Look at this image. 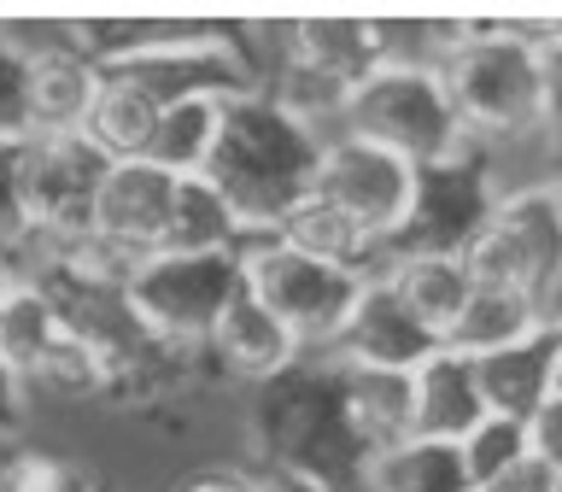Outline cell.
Returning <instances> with one entry per match:
<instances>
[{"mask_svg": "<svg viewBox=\"0 0 562 492\" xmlns=\"http://www.w3.org/2000/svg\"><path fill=\"white\" fill-rule=\"evenodd\" d=\"M258 469H293L334 492H363L369 481V439L358 434L346 393V364L334 351H305L293 369L258 387L246 411Z\"/></svg>", "mask_w": 562, "mask_h": 492, "instance_id": "1", "label": "cell"}, {"mask_svg": "<svg viewBox=\"0 0 562 492\" xmlns=\"http://www.w3.org/2000/svg\"><path fill=\"white\" fill-rule=\"evenodd\" d=\"M316 165H323V135L305 118H293L270 94L223 100V130L205 158V182L235 211L240 253L276 241L281 217L316 188Z\"/></svg>", "mask_w": 562, "mask_h": 492, "instance_id": "2", "label": "cell"}, {"mask_svg": "<svg viewBox=\"0 0 562 492\" xmlns=\"http://www.w3.org/2000/svg\"><path fill=\"white\" fill-rule=\"evenodd\" d=\"M439 82L451 94L457 123L469 141H521L544 130L551 105V65L521 42L509 24H469L463 42L446 53Z\"/></svg>", "mask_w": 562, "mask_h": 492, "instance_id": "3", "label": "cell"}, {"mask_svg": "<svg viewBox=\"0 0 562 492\" xmlns=\"http://www.w3.org/2000/svg\"><path fill=\"white\" fill-rule=\"evenodd\" d=\"M340 135H358L369 147H386L411 170H434L463 158L474 141L451 112V94L439 70L375 65L340 105Z\"/></svg>", "mask_w": 562, "mask_h": 492, "instance_id": "4", "label": "cell"}, {"mask_svg": "<svg viewBox=\"0 0 562 492\" xmlns=\"http://www.w3.org/2000/svg\"><path fill=\"white\" fill-rule=\"evenodd\" d=\"M246 293L276 316L305 351H334V340L351 323L369 270H346V264H323L305 258L281 241H258L246 246Z\"/></svg>", "mask_w": 562, "mask_h": 492, "instance_id": "5", "label": "cell"}, {"mask_svg": "<svg viewBox=\"0 0 562 492\" xmlns=\"http://www.w3.org/2000/svg\"><path fill=\"white\" fill-rule=\"evenodd\" d=\"M246 293L240 253H153L130 270V305L153 334L182 346H205L223 311Z\"/></svg>", "mask_w": 562, "mask_h": 492, "instance_id": "6", "label": "cell"}, {"mask_svg": "<svg viewBox=\"0 0 562 492\" xmlns=\"http://www.w3.org/2000/svg\"><path fill=\"white\" fill-rule=\"evenodd\" d=\"M105 158L88 135H30L24 141V246H77L94 235V205L105 188Z\"/></svg>", "mask_w": 562, "mask_h": 492, "instance_id": "7", "label": "cell"}, {"mask_svg": "<svg viewBox=\"0 0 562 492\" xmlns=\"http://www.w3.org/2000/svg\"><path fill=\"white\" fill-rule=\"evenodd\" d=\"M328 205H340L351 223L375 241V253H386L416 205V170L393 158L386 147H369L358 135H334L323 141V165H316V188Z\"/></svg>", "mask_w": 562, "mask_h": 492, "instance_id": "8", "label": "cell"}, {"mask_svg": "<svg viewBox=\"0 0 562 492\" xmlns=\"http://www.w3.org/2000/svg\"><path fill=\"white\" fill-rule=\"evenodd\" d=\"M492 205H498V188H492L486 153H481V141H474V147L463 158H451V165L416 170L411 223H404V235L386 246L381 258H398V253H451V258H463V246L486 228Z\"/></svg>", "mask_w": 562, "mask_h": 492, "instance_id": "9", "label": "cell"}, {"mask_svg": "<svg viewBox=\"0 0 562 492\" xmlns=\"http://www.w3.org/2000/svg\"><path fill=\"white\" fill-rule=\"evenodd\" d=\"M170 200H176V176H165L147 158H117L105 170V188L94 205V241L123 253V258H135V264L165 253Z\"/></svg>", "mask_w": 562, "mask_h": 492, "instance_id": "10", "label": "cell"}, {"mask_svg": "<svg viewBox=\"0 0 562 492\" xmlns=\"http://www.w3.org/2000/svg\"><path fill=\"white\" fill-rule=\"evenodd\" d=\"M205 346H182L165 340V334L140 328L135 346H123L112 364H105V393L117 411H170V404H188L193 387L205 381Z\"/></svg>", "mask_w": 562, "mask_h": 492, "instance_id": "11", "label": "cell"}, {"mask_svg": "<svg viewBox=\"0 0 562 492\" xmlns=\"http://www.w3.org/2000/svg\"><path fill=\"white\" fill-rule=\"evenodd\" d=\"M434 351H439V340L398 305V293L386 288V276L369 270L358 305H351V323H346L340 340H334V358L351 364V369H393V376H411L422 358H434Z\"/></svg>", "mask_w": 562, "mask_h": 492, "instance_id": "12", "label": "cell"}, {"mask_svg": "<svg viewBox=\"0 0 562 492\" xmlns=\"http://www.w3.org/2000/svg\"><path fill=\"white\" fill-rule=\"evenodd\" d=\"M474 381H481L486 416L533 422L544 411V399L562 387V328L544 323L533 340L492 351V358H474Z\"/></svg>", "mask_w": 562, "mask_h": 492, "instance_id": "13", "label": "cell"}, {"mask_svg": "<svg viewBox=\"0 0 562 492\" xmlns=\"http://www.w3.org/2000/svg\"><path fill=\"white\" fill-rule=\"evenodd\" d=\"M205 358L223 369V376H235V381H276L281 369H293L299 358H305V346L293 340L288 328L276 323L270 311L258 305L252 293H240L235 305L223 311V323L211 328V340H205Z\"/></svg>", "mask_w": 562, "mask_h": 492, "instance_id": "14", "label": "cell"}, {"mask_svg": "<svg viewBox=\"0 0 562 492\" xmlns=\"http://www.w3.org/2000/svg\"><path fill=\"white\" fill-rule=\"evenodd\" d=\"M481 416H486V404H481V381H474L469 358H457V351L439 346L434 358H422L411 369V434L416 439L463 446Z\"/></svg>", "mask_w": 562, "mask_h": 492, "instance_id": "15", "label": "cell"}, {"mask_svg": "<svg viewBox=\"0 0 562 492\" xmlns=\"http://www.w3.org/2000/svg\"><path fill=\"white\" fill-rule=\"evenodd\" d=\"M100 100V70L70 47H30V135H82Z\"/></svg>", "mask_w": 562, "mask_h": 492, "instance_id": "16", "label": "cell"}, {"mask_svg": "<svg viewBox=\"0 0 562 492\" xmlns=\"http://www.w3.org/2000/svg\"><path fill=\"white\" fill-rule=\"evenodd\" d=\"M381 276H386V288L398 293V305L446 346L451 323L463 316L469 293H474L463 258H451V253H398V258H381Z\"/></svg>", "mask_w": 562, "mask_h": 492, "instance_id": "17", "label": "cell"}, {"mask_svg": "<svg viewBox=\"0 0 562 492\" xmlns=\"http://www.w3.org/2000/svg\"><path fill=\"white\" fill-rule=\"evenodd\" d=\"M544 328V305L533 293H509V288H474L463 316L451 323L446 334V351H457V358H492V351H509L521 340H533V334Z\"/></svg>", "mask_w": 562, "mask_h": 492, "instance_id": "18", "label": "cell"}, {"mask_svg": "<svg viewBox=\"0 0 562 492\" xmlns=\"http://www.w3.org/2000/svg\"><path fill=\"white\" fill-rule=\"evenodd\" d=\"M276 241H281V246H293V253H305V258L346 264V270H369V264L381 258V253H375V241H369L340 205H328L323 193H305V200H299L288 217H281Z\"/></svg>", "mask_w": 562, "mask_h": 492, "instance_id": "19", "label": "cell"}, {"mask_svg": "<svg viewBox=\"0 0 562 492\" xmlns=\"http://www.w3.org/2000/svg\"><path fill=\"white\" fill-rule=\"evenodd\" d=\"M363 492H474L463 474V451L446 439H398L369 457Z\"/></svg>", "mask_w": 562, "mask_h": 492, "instance_id": "20", "label": "cell"}, {"mask_svg": "<svg viewBox=\"0 0 562 492\" xmlns=\"http://www.w3.org/2000/svg\"><path fill=\"white\" fill-rule=\"evenodd\" d=\"M223 130V100H176L158 112L153 141H147V165H158L165 176H205V158L217 147Z\"/></svg>", "mask_w": 562, "mask_h": 492, "instance_id": "21", "label": "cell"}, {"mask_svg": "<svg viewBox=\"0 0 562 492\" xmlns=\"http://www.w3.org/2000/svg\"><path fill=\"white\" fill-rule=\"evenodd\" d=\"M170 253H240V228L235 211L205 176H176V200H170Z\"/></svg>", "mask_w": 562, "mask_h": 492, "instance_id": "22", "label": "cell"}, {"mask_svg": "<svg viewBox=\"0 0 562 492\" xmlns=\"http://www.w3.org/2000/svg\"><path fill=\"white\" fill-rule=\"evenodd\" d=\"M158 112H165V105L147 100L140 88L100 77V100H94V112H88L82 135L94 141V147L112 158V165H117V158H140V153H147V141H153Z\"/></svg>", "mask_w": 562, "mask_h": 492, "instance_id": "23", "label": "cell"}, {"mask_svg": "<svg viewBox=\"0 0 562 492\" xmlns=\"http://www.w3.org/2000/svg\"><path fill=\"white\" fill-rule=\"evenodd\" d=\"M346 393H351V416H358V434L369 439V451L411 439V376L346 364Z\"/></svg>", "mask_w": 562, "mask_h": 492, "instance_id": "24", "label": "cell"}, {"mask_svg": "<svg viewBox=\"0 0 562 492\" xmlns=\"http://www.w3.org/2000/svg\"><path fill=\"white\" fill-rule=\"evenodd\" d=\"M463 270L474 288H509V293H533L544 305V276L539 264L527 258V246L509 235L498 217H486V228L463 246Z\"/></svg>", "mask_w": 562, "mask_h": 492, "instance_id": "25", "label": "cell"}, {"mask_svg": "<svg viewBox=\"0 0 562 492\" xmlns=\"http://www.w3.org/2000/svg\"><path fill=\"white\" fill-rule=\"evenodd\" d=\"M59 334L65 328H59V316H53V305L30 288V281H18L12 299H7V311H0V358L30 381V369L47 358Z\"/></svg>", "mask_w": 562, "mask_h": 492, "instance_id": "26", "label": "cell"}, {"mask_svg": "<svg viewBox=\"0 0 562 492\" xmlns=\"http://www.w3.org/2000/svg\"><path fill=\"white\" fill-rule=\"evenodd\" d=\"M457 451H463V474H469V487H474V492H486L492 481H504V474L516 469L527 451H533V439H527V422L481 416Z\"/></svg>", "mask_w": 562, "mask_h": 492, "instance_id": "27", "label": "cell"}, {"mask_svg": "<svg viewBox=\"0 0 562 492\" xmlns=\"http://www.w3.org/2000/svg\"><path fill=\"white\" fill-rule=\"evenodd\" d=\"M30 387H42V393H53V399L82 404V399H100L105 393V364H100L94 346L77 340V334H59L47 358L30 369Z\"/></svg>", "mask_w": 562, "mask_h": 492, "instance_id": "28", "label": "cell"}, {"mask_svg": "<svg viewBox=\"0 0 562 492\" xmlns=\"http://www.w3.org/2000/svg\"><path fill=\"white\" fill-rule=\"evenodd\" d=\"M0 492H88V481L65 457L12 446V451H0Z\"/></svg>", "mask_w": 562, "mask_h": 492, "instance_id": "29", "label": "cell"}, {"mask_svg": "<svg viewBox=\"0 0 562 492\" xmlns=\"http://www.w3.org/2000/svg\"><path fill=\"white\" fill-rule=\"evenodd\" d=\"M0 135L30 141V47L0 30Z\"/></svg>", "mask_w": 562, "mask_h": 492, "instance_id": "30", "label": "cell"}, {"mask_svg": "<svg viewBox=\"0 0 562 492\" xmlns=\"http://www.w3.org/2000/svg\"><path fill=\"white\" fill-rule=\"evenodd\" d=\"M24 241H30V223H24V141L0 135V246L18 253Z\"/></svg>", "mask_w": 562, "mask_h": 492, "instance_id": "31", "label": "cell"}, {"mask_svg": "<svg viewBox=\"0 0 562 492\" xmlns=\"http://www.w3.org/2000/svg\"><path fill=\"white\" fill-rule=\"evenodd\" d=\"M30 422V381L0 358V439H18Z\"/></svg>", "mask_w": 562, "mask_h": 492, "instance_id": "32", "label": "cell"}, {"mask_svg": "<svg viewBox=\"0 0 562 492\" xmlns=\"http://www.w3.org/2000/svg\"><path fill=\"white\" fill-rule=\"evenodd\" d=\"M527 439H533V457H544L551 469H562V387L544 399V411L527 422Z\"/></svg>", "mask_w": 562, "mask_h": 492, "instance_id": "33", "label": "cell"}, {"mask_svg": "<svg viewBox=\"0 0 562 492\" xmlns=\"http://www.w3.org/2000/svg\"><path fill=\"white\" fill-rule=\"evenodd\" d=\"M486 492H562V469H551L544 457H533L527 451L516 469L504 474V481H492Z\"/></svg>", "mask_w": 562, "mask_h": 492, "instance_id": "34", "label": "cell"}, {"mask_svg": "<svg viewBox=\"0 0 562 492\" xmlns=\"http://www.w3.org/2000/svg\"><path fill=\"white\" fill-rule=\"evenodd\" d=\"M176 492H258L252 474H235V469H205V474H193V481H182Z\"/></svg>", "mask_w": 562, "mask_h": 492, "instance_id": "35", "label": "cell"}, {"mask_svg": "<svg viewBox=\"0 0 562 492\" xmlns=\"http://www.w3.org/2000/svg\"><path fill=\"white\" fill-rule=\"evenodd\" d=\"M252 481H258V492H334V487L311 481V474H293V469H258Z\"/></svg>", "mask_w": 562, "mask_h": 492, "instance_id": "36", "label": "cell"}, {"mask_svg": "<svg viewBox=\"0 0 562 492\" xmlns=\"http://www.w3.org/2000/svg\"><path fill=\"white\" fill-rule=\"evenodd\" d=\"M544 141H551V153H557V165H562V70L551 65V105H544Z\"/></svg>", "mask_w": 562, "mask_h": 492, "instance_id": "37", "label": "cell"}, {"mask_svg": "<svg viewBox=\"0 0 562 492\" xmlns=\"http://www.w3.org/2000/svg\"><path fill=\"white\" fill-rule=\"evenodd\" d=\"M18 253H7V246H0V311H7V299H12V288H18Z\"/></svg>", "mask_w": 562, "mask_h": 492, "instance_id": "38", "label": "cell"}, {"mask_svg": "<svg viewBox=\"0 0 562 492\" xmlns=\"http://www.w3.org/2000/svg\"><path fill=\"white\" fill-rule=\"evenodd\" d=\"M551 323L562 328V276H557V299H551Z\"/></svg>", "mask_w": 562, "mask_h": 492, "instance_id": "39", "label": "cell"}, {"mask_svg": "<svg viewBox=\"0 0 562 492\" xmlns=\"http://www.w3.org/2000/svg\"><path fill=\"white\" fill-rule=\"evenodd\" d=\"M557 70H562V53H557Z\"/></svg>", "mask_w": 562, "mask_h": 492, "instance_id": "40", "label": "cell"}]
</instances>
